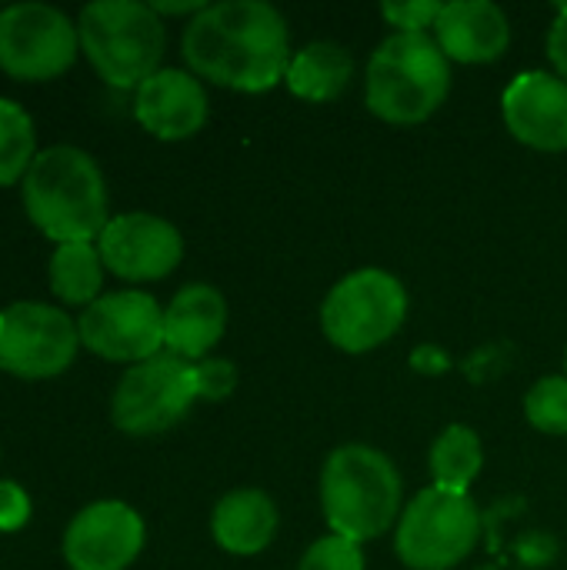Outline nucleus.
<instances>
[{"label":"nucleus","mask_w":567,"mask_h":570,"mask_svg":"<svg viewBox=\"0 0 567 570\" xmlns=\"http://www.w3.org/2000/svg\"><path fill=\"white\" fill-rule=\"evenodd\" d=\"M434 40L451 63H495L511 47V20L491 0L444 3Z\"/></svg>","instance_id":"obj_16"},{"label":"nucleus","mask_w":567,"mask_h":570,"mask_svg":"<svg viewBox=\"0 0 567 570\" xmlns=\"http://www.w3.org/2000/svg\"><path fill=\"white\" fill-rule=\"evenodd\" d=\"M154 7V13L164 20V17H184V13H190V17H197L207 3L204 0H180V3H167V0H154L150 3Z\"/></svg>","instance_id":"obj_29"},{"label":"nucleus","mask_w":567,"mask_h":570,"mask_svg":"<svg viewBox=\"0 0 567 570\" xmlns=\"http://www.w3.org/2000/svg\"><path fill=\"white\" fill-rule=\"evenodd\" d=\"M80 344L117 364H140L164 354V307L144 291L100 294L77 317Z\"/></svg>","instance_id":"obj_11"},{"label":"nucleus","mask_w":567,"mask_h":570,"mask_svg":"<svg viewBox=\"0 0 567 570\" xmlns=\"http://www.w3.org/2000/svg\"><path fill=\"white\" fill-rule=\"evenodd\" d=\"M321 511L331 534L374 541L398 528L404 484L394 461L371 444H341L321 468Z\"/></svg>","instance_id":"obj_3"},{"label":"nucleus","mask_w":567,"mask_h":570,"mask_svg":"<svg viewBox=\"0 0 567 570\" xmlns=\"http://www.w3.org/2000/svg\"><path fill=\"white\" fill-rule=\"evenodd\" d=\"M197 367V394L201 401H224L237 391V367L224 357H207Z\"/></svg>","instance_id":"obj_26"},{"label":"nucleus","mask_w":567,"mask_h":570,"mask_svg":"<svg viewBox=\"0 0 567 570\" xmlns=\"http://www.w3.org/2000/svg\"><path fill=\"white\" fill-rule=\"evenodd\" d=\"M565 374H567V351H565Z\"/></svg>","instance_id":"obj_30"},{"label":"nucleus","mask_w":567,"mask_h":570,"mask_svg":"<svg viewBox=\"0 0 567 570\" xmlns=\"http://www.w3.org/2000/svg\"><path fill=\"white\" fill-rule=\"evenodd\" d=\"M227 331V301L211 284L180 287L164 307V351L201 364L221 344Z\"/></svg>","instance_id":"obj_17"},{"label":"nucleus","mask_w":567,"mask_h":570,"mask_svg":"<svg viewBox=\"0 0 567 570\" xmlns=\"http://www.w3.org/2000/svg\"><path fill=\"white\" fill-rule=\"evenodd\" d=\"M23 210L57 244L100 237L110 214L97 160L70 144L40 150L23 177Z\"/></svg>","instance_id":"obj_2"},{"label":"nucleus","mask_w":567,"mask_h":570,"mask_svg":"<svg viewBox=\"0 0 567 570\" xmlns=\"http://www.w3.org/2000/svg\"><path fill=\"white\" fill-rule=\"evenodd\" d=\"M525 417L541 434H567V374H551L525 394Z\"/></svg>","instance_id":"obj_23"},{"label":"nucleus","mask_w":567,"mask_h":570,"mask_svg":"<svg viewBox=\"0 0 567 570\" xmlns=\"http://www.w3.org/2000/svg\"><path fill=\"white\" fill-rule=\"evenodd\" d=\"M207 90L180 67H160L134 94L137 124L157 140H187L207 124Z\"/></svg>","instance_id":"obj_15"},{"label":"nucleus","mask_w":567,"mask_h":570,"mask_svg":"<svg viewBox=\"0 0 567 570\" xmlns=\"http://www.w3.org/2000/svg\"><path fill=\"white\" fill-rule=\"evenodd\" d=\"M548 57L555 63V73L567 83V3L558 7V17L548 30Z\"/></svg>","instance_id":"obj_28"},{"label":"nucleus","mask_w":567,"mask_h":570,"mask_svg":"<svg viewBox=\"0 0 567 570\" xmlns=\"http://www.w3.org/2000/svg\"><path fill=\"white\" fill-rule=\"evenodd\" d=\"M33 157H37L33 120L20 104L0 97V187L23 180Z\"/></svg>","instance_id":"obj_22"},{"label":"nucleus","mask_w":567,"mask_h":570,"mask_svg":"<svg viewBox=\"0 0 567 570\" xmlns=\"http://www.w3.org/2000/svg\"><path fill=\"white\" fill-rule=\"evenodd\" d=\"M80 50L90 67L120 90H137L160 70L167 27L150 3L140 0H94L77 17Z\"/></svg>","instance_id":"obj_5"},{"label":"nucleus","mask_w":567,"mask_h":570,"mask_svg":"<svg viewBox=\"0 0 567 570\" xmlns=\"http://www.w3.org/2000/svg\"><path fill=\"white\" fill-rule=\"evenodd\" d=\"M444 3L441 0H388L381 3V17L394 27V33H428L434 30Z\"/></svg>","instance_id":"obj_25"},{"label":"nucleus","mask_w":567,"mask_h":570,"mask_svg":"<svg viewBox=\"0 0 567 570\" xmlns=\"http://www.w3.org/2000/svg\"><path fill=\"white\" fill-rule=\"evenodd\" d=\"M501 117L515 140L541 154L567 150V83L548 70L518 73L505 97Z\"/></svg>","instance_id":"obj_14"},{"label":"nucleus","mask_w":567,"mask_h":570,"mask_svg":"<svg viewBox=\"0 0 567 570\" xmlns=\"http://www.w3.org/2000/svg\"><path fill=\"white\" fill-rule=\"evenodd\" d=\"M451 94V60L431 33H391L368 60V110L398 127L431 120Z\"/></svg>","instance_id":"obj_4"},{"label":"nucleus","mask_w":567,"mask_h":570,"mask_svg":"<svg viewBox=\"0 0 567 570\" xmlns=\"http://www.w3.org/2000/svg\"><path fill=\"white\" fill-rule=\"evenodd\" d=\"M481 541V511L471 494L424 488L404 504L394 528V554L411 570H451Z\"/></svg>","instance_id":"obj_6"},{"label":"nucleus","mask_w":567,"mask_h":570,"mask_svg":"<svg viewBox=\"0 0 567 570\" xmlns=\"http://www.w3.org/2000/svg\"><path fill=\"white\" fill-rule=\"evenodd\" d=\"M428 468H431L434 488L468 494V488L478 481L485 468V444L478 431L468 424H448L431 444Z\"/></svg>","instance_id":"obj_20"},{"label":"nucleus","mask_w":567,"mask_h":570,"mask_svg":"<svg viewBox=\"0 0 567 570\" xmlns=\"http://www.w3.org/2000/svg\"><path fill=\"white\" fill-rule=\"evenodd\" d=\"M351 77H354L351 50L334 40H314L291 57L284 83L294 97L307 104H328L348 90Z\"/></svg>","instance_id":"obj_19"},{"label":"nucleus","mask_w":567,"mask_h":570,"mask_svg":"<svg viewBox=\"0 0 567 570\" xmlns=\"http://www.w3.org/2000/svg\"><path fill=\"white\" fill-rule=\"evenodd\" d=\"M404 317L408 291L381 267L341 277L321 304V331L344 354H368L388 344L404 327Z\"/></svg>","instance_id":"obj_7"},{"label":"nucleus","mask_w":567,"mask_h":570,"mask_svg":"<svg viewBox=\"0 0 567 570\" xmlns=\"http://www.w3.org/2000/svg\"><path fill=\"white\" fill-rule=\"evenodd\" d=\"M144 518L124 501H94L74 514L63 531V561L70 570H127L144 551Z\"/></svg>","instance_id":"obj_12"},{"label":"nucleus","mask_w":567,"mask_h":570,"mask_svg":"<svg viewBox=\"0 0 567 570\" xmlns=\"http://www.w3.org/2000/svg\"><path fill=\"white\" fill-rule=\"evenodd\" d=\"M80 50L77 23L50 3L0 10V67L17 80H53Z\"/></svg>","instance_id":"obj_10"},{"label":"nucleus","mask_w":567,"mask_h":570,"mask_svg":"<svg viewBox=\"0 0 567 570\" xmlns=\"http://www.w3.org/2000/svg\"><path fill=\"white\" fill-rule=\"evenodd\" d=\"M197 394V367L174 354H157L134 364L114 387L110 417L114 428L130 438H150L170 431L190 407Z\"/></svg>","instance_id":"obj_8"},{"label":"nucleus","mask_w":567,"mask_h":570,"mask_svg":"<svg viewBox=\"0 0 567 570\" xmlns=\"http://www.w3.org/2000/svg\"><path fill=\"white\" fill-rule=\"evenodd\" d=\"M180 53L194 77L237 94H264L284 83L291 67V30L264 0L207 3L187 20Z\"/></svg>","instance_id":"obj_1"},{"label":"nucleus","mask_w":567,"mask_h":570,"mask_svg":"<svg viewBox=\"0 0 567 570\" xmlns=\"http://www.w3.org/2000/svg\"><path fill=\"white\" fill-rule=\"evenodd\" d=\"M100 261L110 274L124 281H160L184 257L180 230L147 210H130L110 217V224L97 237Z\"/></svg>","instance_id":"obj_13"},{"label":"nucleus","mask_w":567,"mask_h":570,"mask_svg":"<svg viewBox=\"0 0 567 570\" xmlns=\"http://www.w3.org/2000/svg\"><path fill=\"white\" fill-rule=\"evenodd\" d=\"M277 504L257 488H241L224 494L211 514V534L221 551L234 558H254L267 551L277 538Z\"/></svg>","instance_id":"obj_18"},{"label":"nucleus","mask_w":567,"mask_h":570,"mask_svg":"<svg viewBox=\"0 0 567 570\" xmlns=\"http://www.w3.org/2000/svg\"><path fill=\"white\" fill-rule=\"evenodd\" d=\"M77 347V321L53 304L17 301L0 311V367L13 377H57L74 364Z\"/></svg>","instance_id":"obj_9"},{"label":"nucleus","mask_w":567,"mask_h":570,"mask_svg":"<svg viewBox=\"0 0 567 570\" xmlns=\"http://www.w3.org/2000/svg\"><path fill=\"white\" fill-rule=\"evenodd\" d=\"M100 284H104V261L94 240L57 244L50 257V291L63 304L90 307L100 297Z\"/></svg>","instance_id":"obj_21"},{"label":"nucleus","mask_w":567,"mask_h":570,"mask_svg":"<svg viewBox=\"0 0 567 570\" xmlns=\"http://www.w3.org/2000/svg\"><path fill=\"white\" fill-rule=\"evenodd\" d=\"M30 521V498L17 481H0V534H13Z\"/></svg>","instance_id":"obj_27"},{"label":"nucleus","mask_w":567,"mask_h":570,"mask_svg":"<svg viewBox=\"0 0 567 570\" xmlns=\"http://www.w3.org/2000/svg\"><path fill=\"white\" fill-rule=\"evenodd\" d=\"M297 570H364V551L358 541H348L341 534H324L304 551Z\"/></svg>","instance_id":"obj_24"}]
</instances>
